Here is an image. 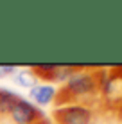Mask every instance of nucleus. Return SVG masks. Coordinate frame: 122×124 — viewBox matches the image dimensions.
Here are the masks:
<instances>
[{"mask_svg": "<svg viewBox=\"0 0 122 124\" xmlns=\"http://www.w3.org/2000/svg\"><path fill=\"white\" fill-rule=\"evenodd\" d=\"M9 117L14 124H36L38 121L43 119V113L36 104H32L25 97H18L16 102L13 104Z\"/></svg>", "mask_w": 122, "mask_h": 124, "instance_id": "3", "label": "nucleus"}, {"mask_svg": "<svg viewBox=\"0 0 122 124\" xmlns=\"http://www.w3.org/2000/svg\"><path fill=\"white\" fill-rule=\"evenodd\" d=\"M18 70L14 65H0V78H7V76H13Z\"/></svg>", "mask_w": 122, "mask_h": 124, "instance_id": "7", "label": "nucleus"}, {"mask_svg": "<svg viewBox=\"0 0 122 124\" xmlns=\"http://www.w3.org/2000/svg\"><path fill=\"white\" fill-rule=\"evenodd\" d=\"M56 92L57 88L54 86V85H36V86H32L31 90H29V101L32 102V104H40V106H47L50 102H54L56 99Z\"/></svg>", "mask_w": 122, "mask_h": 124, "instance_id": "4", "label": "nucleus"}, {"mask_svg": "<svg viewBox=\"0 0 122 124\" xmlns=\"http://www.w3.org/2000/svg\"><path fill=\"white\" fill-rule=\"evenodd\" d=\"M93 110L86 104H65L56 106L52 112L54 124H92L93 122Z\"/></svg>", "mask_w": 122, "mask_h": 124, "instance_id": "2", "label": "nucleus"}, {"mask_svg": "<svg viewBox=\"0 0 122 124\" xmlns=\"http://www.w3.org/2000/svg\"><path fill=\"white\" fill-rule=\"evenodd\" d=\"M18 93H14L13 90H7V88H0V115H9L13 104L18 99Z\"/></svg>", "mask_w": 122, "mask_h": 124, "instance_id": "6", "label": "nucleus"}, {"mask_svg": "<svg viewBox=\"0 0 122 124\" xmlns=\"http://www.w3.org/2000/svg\"><path fill=\"white\" fill-rule=\"evenodd\" d=\"M104 78H106V74L100 70L77 67V70L57 88L54 104L56 106H65V104L90 106V101L95 99L97 93H100Z\"/></svg>", "mask_w": 122, "mask_h": 124, "instance_id": "1", "label": "nucleus"}, {"mask_svg": "<svg viewBox=\"0 0 122 124\" xmlns=\"http://www.w3.org/2000/svg\"><path fill=\"white\" fill-rule=\"evenodd\" d=\"M36 124H52V122H50V121H47V119L43 117V119H41V121H38Z\"/></svg>", "mask_w": 122, "mask_h": 124, "instance_id": "8", "label": "nucleus"}, {"mask_svg": "<svg viewBox=\"0 0 122 124\" xmlns=\"http://www.w3.org/2000/svg\"><path fill=\"white\" fill-rule=\"evenodd\" d=\"M13 81H14L18 86L29 88V90L38 85V79H36V76L32 74L31 68H22V70H16L14 74H13Z\"/></svg>", "mask_w": 122, "mask_h": 124, "instance_id": "5", "label": "nucleus"}]
</instances>
